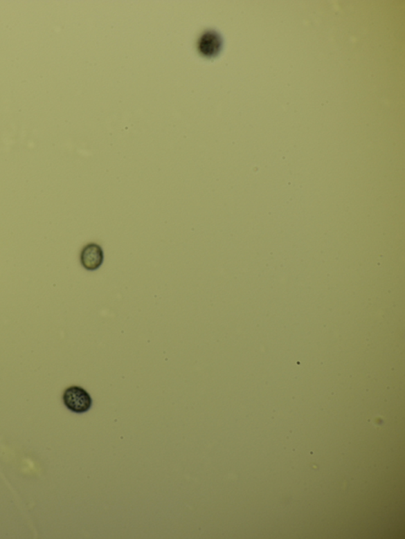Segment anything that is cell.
Returning <instances> with one entry per match:
<instances>
[{
	"mask_svg": "<svg viewBox=\"0 0 405 539\" xmlns=\"http://www.w3.org/2000/svg\"><path fill=\"white\" fill-rule=\"evenodd\" d=\"M104 261L103 249L96 243L87 244L80 253L81 265L87 271H93L101 268Z\"/></svg>",
	"mask_w": 405,
	"mask_h": 539,
	"instance_id": "obj_2",
	"label": "cell"
},
{
	"mask_svg": "<svg viewBox=\"0 0 405 539\" xmlns=\"http://www.w3.org/2000/svg\"><path fill=\"white\" fill-rule=\"evenodd\" d=\"M63 402L66 408L76 414L87 412L93 404L90 394L80 386L66 388L63 394Z\"/></svg>",
	"mask_w": 405,
	"mask_h": 539,
	"instance_id": "obj_1",
	"label": "cell"
},
{
	"mask_svg": "<svg viewBox=\"0 0 405 539\" xmlns=\"http://www.w3.org/2000/svg\"><path fill=\"white\" fill-rule=\"evenodd\" d=\"M222 39L217 33L208 30L199 38L197 48L199 53L206 57L217 55L222 48Z\"/></svg>",
	"mask_w": 405,
	"mask_h": 539,
	"instance_id": "obj_3",
	"label": "cell"
}]
</instances>
